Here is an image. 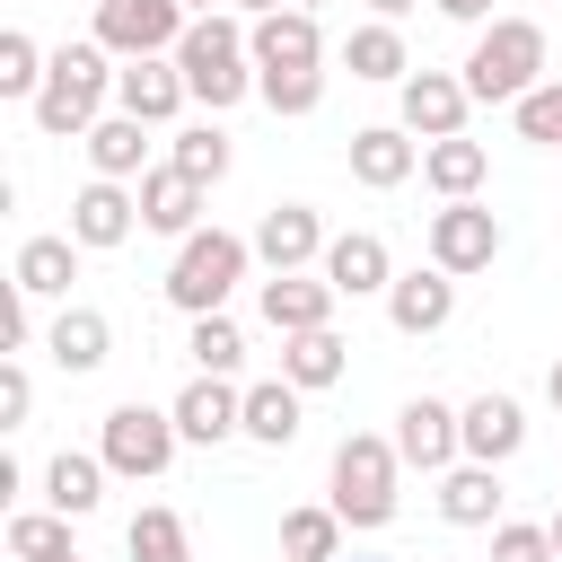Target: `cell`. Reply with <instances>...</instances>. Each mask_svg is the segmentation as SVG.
Segmentation results:
<instances>
[{"mask_svg":"<svg viewBox=\"0 0 562 562\" xmlns=\"http://www.w3.org/2000/svg\"><path fill=\"white\" fill-rule=\"evenodd\" d=\"M105 61H114L105 44H61V53H53L44 97H35V123H44L53 140H88V132L105 123V97H114V70H105Z\"/></svg>","mask_w":562,"mask_h":562,"instance_id":"3957f363","label":"cell"},{"mask_svg":"<svg viewBox=\"0 0 562 562\" xmlns=\"http://www.w3.org/2000/svg\"><path fill=\"white\" fill-rule=\"evenodd\" d=\"M334 299H342V290H334L325 272H272L255 307H263V325L290 342V334H316V325H334Z\"/></svg>","mask_w":562,"mask_h":562,"instance_id":"9a60e30c","label":"cell"},{"mask_svg":"<svg viewBox=\"0 0 562 562\" xmlns=\"http://www.w3.org/2000/svg\"><path fill=\"white\" fill-rule=\"evenodd\" d=\"M0 342H9V351H26V342H35V299H26L18 281H9V307H0Z\"/></svg>","mask_w":562,"mask_h":562,"instance_id":"60d3db41","label":"cell"},{"mask_svg":"<svg viewBox=\"0 0 562 562\" xmlns=\"http://www.w3.org/2000/svg\"><path fill=\"white\" fill-rule=\"evenodd\" d=\"M413 167H422V140H413L404 123H369V132H351V176H360L369 193H395Z\"/></svg>","mask_w":562,"mask_h":562,"instance_id":"ffe728a7","label":"cell"},{"mask_svg":"<svg viewBox=\"0 0 562 562\" xmlns=\"http://www.w3.org/2000/svg\"><path fill=\"white\" fill-rule=\"evenodd\" d=\"M255 97L272 114H316L325 105V70H255Z\"/></svg>","mask_w":562,"mask_h":562,"instance_id":"d590c367","label":"cell"},{"mask_svg":"<svg viewBox=\"0 0 562 562\" xmlns=\"http://www.w3.org/2000/svg\"><path fill=\"white\" fill-rule=\"evenodd\" d=\"M369 9H378V18H386V26H395V18H404V9H413V0H369Z\"/></svg>","mask_w":562,"mask_h":562,"instance_id":"7bdbcfd3","label":"cell"},{"mask_svg":"<svg viewBox=\"0 0 562 562\" xmlns=\"http://www.w3.org/2000/svg\"><path fill=\"white\" fill-rule=\"evenodd\" d=\"M105 501V457H79V448H61L53 465H44V509H61V518H88Z\"/></svg>","mask_w":562,"mask_h":562,"instance_id":"f546056e","label":"cell"},{"mask_svg":"<svg viewBox=\"0 0 562 562\" xmlns=\"http://www.w3.org/2000/svg\"><path fill=\"white\" fill-rule=\"evenodd\" d=\"M211 9H220V0H184V18H211Z\"/></svg>","mask_w":562,"mask_h":562,"instance_id":"7dc6e473","label":"cell"},{"mask_svg":"<svg viewBox=\"0 0 562 562\" xmlns=\"http://www.w3.org/2000/svg\"><path fill=\"white\" fill-rule=\"evenodd\" d=\"M492 562H562V553H553V536H544V527L501 518V527H492Z\"/></svg>","mask_w":562,"mask_h":562,"instance_id":"f35d334b","label":"cell"},{"mask_svg":"<svg viewBox=\"0 0 562 562\" xmlns=\"http://www.w3.org/2000/svg\"><path fill=\"white\" fill-rule=\"evenodd\" d=\"M26 413H35V378H26V360H9L0 369V430H26Z\"/></svg>","mask_w":562,"mask_h":562,"instance_id":"ab89813d","label":"cell"},{"mask_svg":"<svg viewBox=\"0 0 562 562\" xmlns=\"http://www.w3.org/2000/svg\"><path fill=\"white\" fill-rule=\"evenodd\" d=\"M184 26H193L184 0H97V35L88 44H105L123 61H149V53H176Z\"/></svg>","mask_w":562,"mask_h":562,"instance_id":"52a82bcc","label":"cell"},{"mask_svg":"<svg viewBox=\"0 0 562 562\" xmlns=\"http://www.w3.org/2000/svg\"><path fill=\"white\" fill-rule=\"evenodd\" d=\"M246 263H255V237H237V228H193V237L176 246V263H167V299H176L184 316H220V299L246 281Z\"/></svg>","mask_w":562,"mask_h":562,"instance_id":"277c9868","label":"cell"},{"mask_svg":"<svg viewBox=\"0 0 562 562\" xmlns=\"http://www.w3.org/2000/svg\"><path fill=\"white\" fill-rule=\"evenodd\" d=\"M44 70H53V53H44L26 26H9V35H0V97H26V105H35V97H44Z\"/></svg>","mask_w":562,"mask_h":562,"instance_id":"1f68e13d","label":"cell"},{"mask_svg":"<svg viewBox=\"0 0 562 562\" xmlns=\"http://www.w3.org/2000/svg\"><path fill=\"white\" fill-rule=\"evenodd\" d=\"M176 70H184V88H193V105H237V97H255V53H246V26L228 18V9H211V18H193L184 26V44H176Z\"/></svg>","mask_w":562,"mask_h":562,"instance_id":"7a4b0ae2","label":"cell"},{"mask_svg":"<svg viewBox=\"0 0 562 562\" xmlns=\"http://www.w3.org/2000/svg\"><path fill=\"white\" fill-rule=\"evenodd\" d=\"M342 369H351V342H342L334 325H316V334H290V342H281V378H290L299 395H316V386H334Z\"/></svg>","mask_w":562,"mask_h":562,"instance_id":"484cf974","label":"cell"},{"mask_svg":"<svg viewBox=\"0 0 562 562\" xmlns=\"http://www.w3.org/2000/svg\"><path fill=\"white\" fill-rule=\"evenodd\" d=\"M53 544H70V518H61V509H18V518H9V553H18V562L53 553Z\"/></svg>","mask_w":562,"mask_h":562,"instance_id":"74e56055","label":"cell"},{"mask_svg":"<svg viewBox=\"0 0 562 562\" xmlns=\"http://www.w3.org/2000/svg\"><path fill=\"white\" fill-rule=\"evenodd\" d=\"M342 299H386L395 290V255H386V237L378 228H342L334 246H325V263H316Z\"/></svg>","mask_w":562,"mask_h":562,"instance_id":"5bb4252c","label":"cell"},{"mask_svg":"<svg viewBox=\"0 0 562 562\" xmlns=\"http://www.w3.org/2000/svg\"><path fill=\"white\" fill-rule=\"evenodd\" d=\"M193 105V88H184V70H176V53H149V61H123L114 70V114H132V123H176Z\"/></svg>","mask_w":562,"mask_h":562,"instance_id":"9c48e42d","label":"cell"},{"mask_svg":"<svg viewBox=\"0 0 562 562\" xmlns=\"http://www.w3.org/2000/svg\"><path fill=\"white\" fill-rule=\"evenodd\" d=\"M518 140H544V149H562V79H544V88H527L518 105Z\"/></svg>","mask_w":562,"mask_h":562,"instance_id":"8d00e7d4","label":"cell"},{"mask_svg":"<svg viewBox=\"0 0 562 562\" xmlns=\"http://www.w3.org/2000/svg\"><path fill=\"white\" fill-rule=\"evenodd\" d=\"M44 351H53L70 378H88V369H105V351H114V325H105L97 307H61V316H53V334H44Z\"/></svg>","mask_w":562,"mask_h":562,"instance_id":"d4e9b609","label":"cell"},{"mask_svg":"<svg viewBox=\"0 0 562 562\" xmlns=\"http://www.w3.org/2000/svg\"><path fill=\"white\" fill-rule=\"evenodd\" d=\"M281 9H307V18H316V9H325V0H281Z\"/></svg>","mask_w":562,"mask_h":562,"instance_id":"c3c4849f","label":"cell"},{"mask_svg":"<svg viewBox=\"0 0 562 562\" xmlns=\"http://www.w3.org/2000/svg\"><path fill=\"white\" fill-rule=\"evenodd\" d=\"M544 536H553V553H562V509H553V518H544Z\"/></svg>","mask_w":562,"mask_h":562,"instance_id":"bcb514c9","label":"cell"},{"mask_svg":"<svg viewBox=\"0 0 562 562\" xmlns=\"http://www.w3.org/2000/svg\"><path fill=\"white\" fill-rule=\"evenodd\" d=\"M167 413H176V439L220 448V439H237V430H246V386H228V378H193Z\"/></svg>","mask_w":562,"mask_h":562,"instance_id":"2e32d148","label":"cell"},{"mask_svg":"<svg viewBox=\"0 0 562 562\" xmlns=\"http://www.w3.org/2000/svg\"><path fill=\"white\" fill-rule=\"evenodd\" d=\"M395 457H404V465H422V474H448V465H465L457 404H439V395H413V404L395 413Z\"/></svg>","mask_w":562,"mask_h":562,"instance_id":"7c38bea8","label":"cell"},{"mask_svg":"<svg viewBox=\"0 0 562 562\" xmlns=\"http://www.w3.org/2000/svg\"><path fill=\"white\" fill-rule=\"evenodd\" d=\"M123 553H132V562H193V544H184V518H176V509H140V518L123 527Z\"/></svg>","mask_w":562,"mask_h":562,"instance_id":"e575fe53","label":"cell"},{"mask_svg":"<svg viewBox=\"0 0 562 562\" xmlns=\"http://www.w3.org/2000/svg\"><path fill=\"white\" fill-rule=\"evenodd\" d=\"M544 395H553V413H562V360H553V369H544Z\"/></svg>","mask_w":562,"mask_h":562,"instance_id":"ee69618b","label":"cell"},{"mask_svg":"<svg viewBox=\"0 0 562 562\" xmlns=\"http://www.w3.org/2000/svg\"><path fill=\"white\" fill-rule=\"evenodd\" d=\"M140 228H158V237H193L202 228V184L193 176H176V167H149L140 176Z\"/></svg>","mask_w":562,"mask_h":562,"instance_id":"44dd1931","label":"cell"},{"mask_svg":"<svg viewBox=\"0 0 562 562\" xmlns=\"http://www.w3.org/2000/svg\"><path fill=\"white\" fill-rule=\"evenodd\" d=\"M35 562H79V544H53V553H35Z\"/></svg>","mask_w":562,"mask_h":562,"instance_id":"f6af8a7d","label":"cell"},{"mask_svg":"<svg viewBox=\"0 0 562 562\" xmlns=\"http://www.w3.org/2000/svg\"><path fill=\"white\" fill-rule=\"evenodd\" d=\"M299 422H307V395H299L290 378L246 386V439H255V448H290V439H299Z\"/></svg>","mask_w":562,"mask_h":562,"instance_id":"4316f807","label":"cell"},{"mask_svg":"<svg viewBox=\"0 0 562 562\" xmlns=\"http://www.w3.org/2000/svg\"><path fill=\"white\" fill-rule=\"evenodd\" d=\"M132 228H140V193H123V184H105V176H88V184L70 193V237H79L88 255H114Z\"/></svg>","mask_w":562,"mask_h":562,"instance_id":"4fadbf2b","label":"cell"},{"mask_svg":"<svg viewBox=\"0 0 562 562\" xmlns=\"http://www.w3.org/2000/svg\"><path fill=\"white\" fill-rule=\"evenodd\" d=\"M395 97H404L395 123H404L422 149H430V140H457V132H465V105H474V97H465V70H413Z\"/></svg>","mask_w":562,"mask_h":562,"instance_id":"30bf717a","label":"cell"},{"mask_svg":"<svg viewBox=\"0 0 562 562\" xmlns=\"http://www.w3.org/2000/svg\"><path fill=\"white\" fill-rule=\"evenodd\" d=\"M457 439H465V465H509V457L527 448L518 395H474V404H457Z\"/></svg>","mask_w":562,"mask_h":562,"instance_id":"e0dca14e","label":"cell"},{"mask_svg":"<svg viewBox=\"0 0 562 562\" xmlns=\"http://www.w3.org/2000/svg\"><path fill=\"white\" fill-rule=\"evenodd\" d=\"M395 474H404V457H395V439H378V430H351L342 448H334V518L342 527H386L395 518Z\"/></svg>","mask_w":562,"mask_h":562,"instance_id":"5b68a950","label":"cell"},{"mask_svg":"<svg viewBox=\"0 0 562 562\" xmlns=\"http://www.w3.org/2000/svg\"><path fill=\"white\" fill-rule=\"evenodd\" d=\"M483 176H492V158H483V140H465V132L422 149V184H430L439 202H474V193H483Z\"/></svg>","mask_w":562,"mask_h":562,"instance_id":"cb8c5ba5","label":"cell"},{"mask_svg":"<svg viewBox=\"0 0 562 562\" xmlns=\"http://www.w3.org/2000/svg\"><path fill=\"white\" fill-rule=\"evenodd\" d=\"M176 413H158V404H114L105 422H97V457H105V474H123V483H158L167 465H176Z\"/></svg>","mask_w":562,"mask_h":562,"instance_id":"8992f818","label":"cell"},{"mask_svg":"<svg viewBox=\"0 0 562 562\" xmlns=\"http://www.w3.org/2000/svg\"><path fill=\"white\" fill-rule=\"evenodd\" d=\"M492 255H501V220L483 211V202H439L430 211V263L439 272H492Z\"/></svg>","mask_w":562,"mask_h":562,"instance_id":"ba28073f","label":"cell"},{"mask_svg":"<svg viewBox=\"0 0 562 562\" xmlns=\"http://www.w3.org/2000/svg\"><path fill=\"white\" fill-rule=\"evenodd\" d=\"M140 158H149V123H132V114H105V123L88 132V167H97L105 184H132V176H149Z\"/></svg>","mask_w":562,"mask_h":562,"instance_id":"f1b7e54d","label":"cell"},{"mask_svg":"<svg viewBox=\"0 0 562 562\" xmlns=\"http://www.w3.org/2000/svg\"><path fill=\"white\" fill-rule=\"evenodd\" d=\"M228 158H237V149H228V132H220V123H184V132L167 140V167H176V176H193L202 193L228 176Z\"/></svg>","mask_w":562,"mask_h":562,"instance_id":"4dcf8cb0","label":"cell"},{"mask_svg":"<svg viewBox=\"0 0 562 562\" xmlns=\"http://www.w3.org/2000/svg\"><path fill=\"white\" fill-rule=\"evenodd\" d=\"M79 237H26L18 246V263H9V281L26 290V299H70V281H79Z\"/></svg>","mask_w":562,"mask_h":562,"instance_id":"7402d4cb","label":"cell"},{"mask_svg":"<svg viewBox=\"0 0 562 562\" xmlns=\"http://www.w3.org/2000/svg\"><path fill=\"white\" fill-rule=\"evenodd\" d=\"M325 220L307 211V202H272L263 220H255V263L263 272H307V263H325Z\"/></svg>","mask_w":562,"mask_h":562,"instance_id":"8fae6325","label":"cell"},{"mask_svg":"<svg viewBox=\"0 0 562 562\" xmlns=\"http://www.w3.org/2000/svg\"><path fill=\"white\" fill-rule=\"evenodd\" d=\"M527 88H544V26L536 18H492L465 53V97L474 105H518Z\"/></svg>","mask_w":562,"mask_h":562,"instance_id":"6da1fadb","label":"cell"},{"mask_svg":"<svg viewBox=\"0 0 562 562\" xmlns=\"http://www.w3.org/2000/svg\"><path fill=\"white\" fill-rule=\"evenodd\" d=\"M501 465H448L439 474V518L448 527H501Z\"/></svg>","mask_w":562,"mask_h":562,"instance_id":"603a6c76","label":"cell"},{"mask_svg":"<svg viewBox=\"0 0 562 562\" xmlns=\"http://www.w3.org/2000/svg\"><path fill=\"white\" fill-rule=\"evenodd\" d=\"M439 18H457V26H492V0H430Z\"/></svg>","mask_w":562,"mask_h":562,"instance_id":"b9f144b4","label":"cell"},{"mask_svg":"<svg viewBox=\"0 0 562 562\" xmlns=\"http://www.w3.org/2000/svg\"><path fill=\"white\" fill-rule=\"evenodd\" d=\"M184 351H193V378H237V360H246V334H237L228 316H193Z\"/></svg>","mask_w":562,"mask_h":562,"instance_id":"d6a6232c","label":"cell"},{"mask_svg":"<svg viewBox=\"0 0 562 562\" xmlns=\"http://www.w3.org/2000/svg\"><path fill=\"white\" fill-rule=\"evenodd\" d=\"M334 544H342V518L334 509H290L281 518V562H334Z\"/></svg>","mask_w":562,"mask_h":562,"instance_id":"836d02e7","label":"cell"},{"mask_svg":"<svg viewBox=\"0 0 562 562\" xmlns=\"http://www.w3.org/2000/svg\"><path fill=\"white\" fill-rule=\"evenodd\" d=\"M246 53H255V70H316L325 61V35H316L307 9H272V18L246 26Z\"/></svg>","mask_w":562,"mask_h":562,"instance_id":"d6986e66","label":"cell"},{"mask_svg":"<svg viewBox=\"0 0 562 562\" xmlns=\"http://www.w3.org/2000/svg\"><path fill=\"white\" fill-rule=\"evenodd\" d=\"M457 316V272H439V263H422V272H395V290H386V325L395 334H439Z\"/></svg>","mask_w":562,"mask_h":562,"instance_id":"ac0fdd59","label":"cell"},{"mask_svg":"<svg viewBox=\"0 0 562 562\" xmlns=\"http://www.w3.org/2000/svg\"><path fill=\"white\" fill-rule=\"evenodd\" d=\"M342 70H351V79H395V88H404V79H413V53H404V35H395L386 18H369V26L342 35Z\"/></svg>","mask_w":562,"mask_h":562,"instance_id":"83f0119b","label":"cell"}]
</instances>
